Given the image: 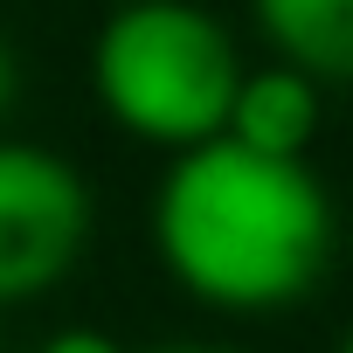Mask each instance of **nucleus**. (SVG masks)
<instances>
[{
  "mask_svg": "<svg viewBox=\"0 0 353 353\" xmlns=\"http://www.w3.org/2000/svg\"><path fill=\"white\" fill-rule=\"evenodd\" d=\"M339 353H353V332H346V346H339Z\"/></svg>",
  "mask_w": 353,
  "mask_h": 353,
  "instance_id": "9d476101",
  "label": "nucleus"
},
{
  "mask_svg": "<svg viewBox=\"0 0 353 353\" xmlns=\"http://www.w3.org/2000/svg\"><path fill=\"white\" fill-rule=\"evenodd\" d=\"M14 97H21V56H14V42H8V35H0V125H8Z\"/></svg>",
  "mask_w": 353,
  "mask_h": 353,
  "instance_id": "0eeeda50",
  "label": "nucleus"
},
{
  "mask_svg": "<svg viewBox=\"0 0 353 353\" xmlns=\"http://www.w3.org/2000/svg\"><path fill=\"white\" fill-rule=\"evenodd\" d=\"M319 118H325V83H312L291 63H263V70H243L222 139H236L263 159H312Z\"/></svg>",
  "mask_w": 353,
  "mask_h": 353,
  "instance_id": "20e7f679",
  "label": "nucleus"
},
{
  "mask_svg": "<svg viewBox=\"0 0 353 353\" xmlns=\"http://www.w3.org/2000/svg\"><path fill=\"white\" fill-rule=\"evenodd\" d=\"M152 250L208 312H284L332 263V194L312 159H263L236 139L173 152L152 194Z\"/></svg>",
  "mask_w": 353,
  "mask_h": 353,
  "instance_id": "f257e3e1",
  "label": "nucleus"
},
{
  "mask_svg": "<svg viewBox=\"0 0 353 353\" xmlns=\"http://www.w3.org/2000/svg\"><path fill=\"white\" fill-rule=\"evenodd\" d=\"M42 353H125L104 325H63V332H49V346Z\"/></svg>",
  "mask_w": 353,
  "mask_h": 353,
  "instance_id": "423d86ee",
  "label": "nucleus"
},
{
  "mask_svg": "<svg viewBox=\"0 0 353 353\" xmlns=\"http://www.w3.org/2000/svg\"><path fill=\"white\" fill-rule=\"evenodd\" d=\"M90 90L125 139L194 152L229 132L243 56L236 35L194 0H139L104 14L90 42Z\"/></svg>",
  "mask_w": 353,
  "mask_h": 353,
  "instance_id": "f03ea898",
  "label": "nucleus"
},
{
  "mask_svg": "<svg viewBox=\"0 0 353 353\" xmlns=\"http://www.w3.org/2000/svg\"><path fill=\"white\" fill-rule=\"evenodd\" d=\"M173 353H208V346H173Z\"/></svg>",
  "mask_w": 353,
  "mask_h": 353,
  "instance_id": "6e6552de",
  "label": "nucleus"
},
{
  "mask_svg": "<svg viewBox=\"0 0 353 353\" xmlns=\"http://www.w3.org/2000/svg\"><path fill=\"white\" fill-rule=\"evenodd\" d=\"M111 8H139V0H111Z\"/></svg>",
  "mask_w": 353,
  "mask_h": 353,
  "instance_id": "1a4fd4ad",
  "label": "nucleus"
},
{
  "mask_svg": "<svg viewBox=\"0 0 353 353\" xmlns=\"http://www.w3.org/2000/svg\"><path fill=\"white\" fill-rule=\"evenodd\" d=\"M277 63L312 83H353V0H250Z\"/></svg>",
  "mask_w": 353,
  "mask_h": 353,
  "instance_id": "39448f33",
  "label": "nucleus"
},
{
  "mask_svg": "<svg viewBox=\"0 0 353 353\" xmlns=\"http://www.w3.org/2000/svg\"><path fill=\"white\" fill-rule=\"evenodd\" d=\"M90 222V188L63 152L0 139V305L49 298L83 263Z\"/></svg>",
  "mask_w": 353,
  "mask_h": 353,
  "instance_id": "7ed1b4c3",
  "label": "nucleus"
}]
</instances>
